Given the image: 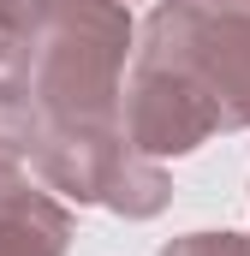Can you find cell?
Segmentation results:
<instances>
[{"mask_svg": "<svg viewBox=\"0 0 250 256\" xmlns=\"http://www.w3.org/2000/svg\"><path fill=\"white\" fill-rule=\"evenodd\" d=\"M131 6L114 0H60L30 54V96L48 126H102L120 120Z\"/></svg>", "mask_w": 250, "mask_h": 256, "instance_id": "cell-1", "label": "cell"}, {"mask_svg": "<svg viewBox=\"0 0 250 256\" xmlns=\"http://www.w3.org/2000/svg\"><path fill=\"white\" fill-rule=\"evenodd\" d=\"M137 60L179 66L208 90L220 131H250V18H220L190 0H167L149 12Z\"/></svg>", "mask_w": 250, "mask_h": 256, "instance_id": "cell-2", "label": "cell"}, {"mask_svg": "<svg viewBox=\"0 0 250 256\" xmlns=\"http://www.w3.org/2000/svg\"><path fill=\"white\" fill-rule=\"evenodd\" d=\"M120 131L131 137L137 155H190L196 143H208L220 131V114L208 102V90L185 78L179 66L161 60H131V78H125L120 96Z\"/></svg>", "mask_w": 250, "mask_h": 256, "instance_id": "cell-3", "label": "cell"}, {"mask_svg": "<svg viewBox=\"0 0 250 256\" xmlns=\"http://www.w3.org/2000/svg\"><path fill=\"white\" fill-rule=\"evenodd\" d=\"M125 155H131V137L120 131V120H102V126H48V137H42V149H36L30 167L66 202H102Z\"/></svg>", "mask_w": 250, "mask_h": 256, "instance_id": "cell-4", "label": "cell"}, {"mask_svg": "<svg viewBox=\"0 0 250 256\" xmlns=\"http://www.w3.org/2000/svg\"><path fill=\"white\" fill-rule=\"evenodd\" d=\"M66 244H72V208L54 191H36L12 214H0V256H66Z\"/></svg>", "mask_w": 250, "mask_h": 256, "instance_id": "cell-5", "label": "cell"}, {"mask_svg": "<svg viewBox=\"0 0 250 256\" xmlns=\"http://www.w3.org/2000/svg\"><path fill=\"white\" fill-rule=\"evenodd\" d=\"M114 214H125V220H149V214H161L167 202H173V179L155 167V155H125L120 173H114V185H108V196H102Z\"/></svg>", "mask_w": 250, "mask_h": 256, "instance_id": "cell-6", "label": "cell"}, {"mask_svg": "<svg viewBox=\"0 0 250 256\" xmlns=\"http://www.w3.org/2000/svg\"><path fill=\"white\" fill-rule=\"evenodd\" d=\"M60 0H0V78H30V54Z\"/></svg>", "mask_w": 250, "mask_h": 256, "instance_id": "cell-7", "label": "cell"}, {"mask_svg": "<svg viewBox=\"0 0 250 256\" xmlns=\"http://www.w3.org/2000/svg\"><path fill=\"white\" fill-rule=\"evenodd\" d=\"M161 256H250V238L244 232H185Z\"/></svg>", "mask_w": 250, "mask_h": 256, "instance_id": "cell-8", "label": "cell"}, {"mask_svg": "<svg viewBox=\"0 0 250 256\" xmlns=\"http://www.w3.org/2000/svg\"><path fill=\"white\" fill-rule=\"evenodd\" d=\"M36 196V179H30V161H18V155H0V214H12L18 202H30Z\"/></svg>", "mask_w": 250, "mask_h": 256, "instance_id": "cell-9", "label": "cell"}, {"mask_svg": "<svg viewBox=\"0 0 250 256\" xmlns=\"http://www.w3.org/2000/svg\"><path fill=\"white\" fill-rule=\"evenodd\" d=\"M202 12H220V18H250V0H190Z\"/></svg>", "mask_w": 250, "mask_h": 256, "instance_id": "cell-10", "label": "cell"}, {"mask_svg": "<svg viewBox=\"0 0 250 256\" xmlns=\"http://www.w3.org/2000/svg\"><path fill=\"white\" fill-rule=\"evenodd\" d=\"M114 6H131V0H114Z\"/></svg>", "mask_w": 250, "mask_h": 256, "instance_id": "cell-11", "label": "cell"}]
</instances>
